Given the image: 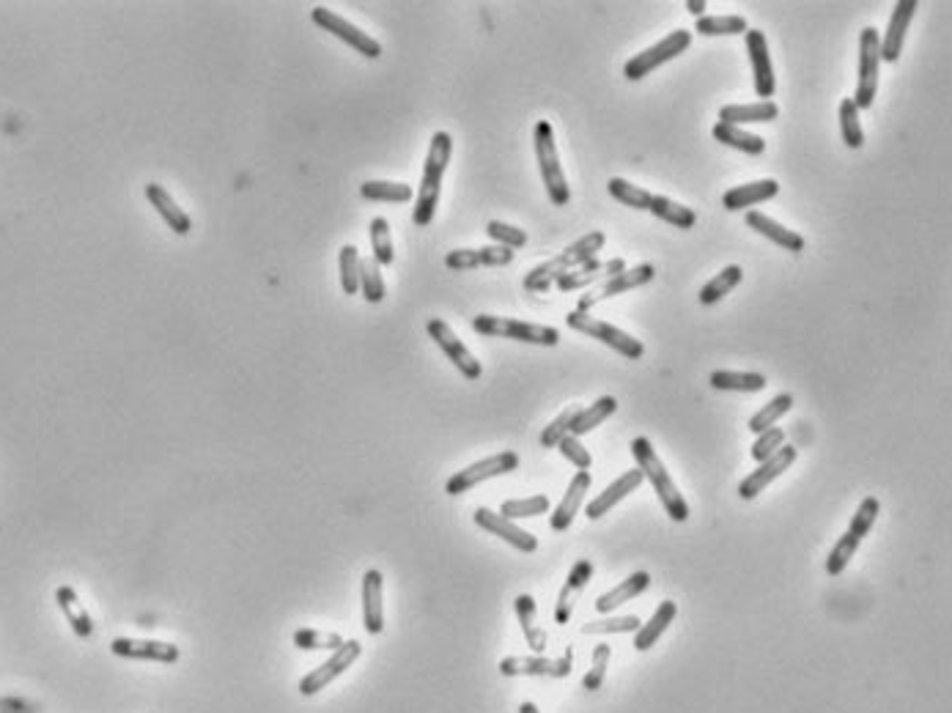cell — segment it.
<instances>
[{
	"label": "cell",
	"mask_w": 952,
	"mask_h": 713,
	"mask_svg": "<svg viewBox=\"0 0 952 713\" xmlns=\"http://www.w3.org/2000/svg\"><path fill=\"white\" fill-rule=\"evenodd\" d=\"M782 445H785V431L777 426H771L766 428L763 434H758V439H755V445H752L749 453H752V458L760 464V461H766V458L774 456Z\"/></svg>",
	"instance_id": "obj_55"
},
{
	"label": "cell",
	"mask_w": 952,
	"mask_h": 713,
	"mask_svg": "<svg viewBox=\"0 0 952 713\" xmlns=\"http://www.w3.org/2000/svg\"><path fill=\"white\" fill-rule=\"evenodd\" d=\"M612 650L610 645H596L593 648V661H590V670L588 675L582 678V686L588 689V692H596L601 683H604V675H607V664H610Z\"/></svg>",
	"instance_id": "obj_54"
},
{
	"label": "cell",
	"mask_w": 952,
	"mask_h": 713,
	"mask_svg": "<svg viewBox=\"0 0 952 713\" xmlns=\"http://www.w3.org/2000/svg\"><path fill=\"white\" fill-rule=\"evenodd\" d=\"M486 234H489L494 245L508 247V250H519V247L527 245V231L516 228V225L503 223V220H492V223L486 225Z\"/></svg>",
	"instance_id": "obj_50"
},
{
	"label": "cell",
	"mask_w": 952,
	"mask_h": 713,
	"mask_svg": "<svg viewBox=\"0 0 952 713\" xmlns=\"http://www.w3.org/2000/svg\"><path fill=\"white\" fill-rule=\"evenodd\" d=\"M563 272H568L566 261H563L560 256L549 258L546 264H538V267L527 272V275H525V291H533V294H546L549 288L555 286V280L563 275Z\"/></svg>",
	"instance_id": "obj_42"
},
{
	"label": "cell",
	"mask_w": 952,
	"mask_h": 713,
	"mask_svg": "<svg viewBox=\"0 0 952 713\" xmlns=\"http://www.w3.org/2000/svg\"><path fill=\"white\" fill-rule=\"evenodd\" d=\"M450 154H453V138L448 132H434L431 143H428L426 165H423V176H420L418 198H415V209H412V223L426 228L434 220L439 206V192H442V179L448 171Z\"/></svg>",
	"instance_id": "obj_1"
},
{
	"label": "cell",
	"mask_w": 952,
	"mask_h": 713,
	"mask_svg": "<svg viewBox=\"0 0 952 713\" xmlns=\"http://www.w3.org/2000/svg\"><path fill=\"white\" fill-rule=\"evenodd\" d=\"M623 269H626V261H623V258L590 261V264H582V267L563 272V275L555 280V286L560 288V291H577V288L593 286V283H599V280H610V277L621 275Z\"/></svg>",
	"instance_id": "obj_20"
},
{
	"label": "cell",
	"mask_w": 952,
	"mask_h": 713,
	"mask_svg": "<svg viewBox=\"0 0 952 713\" xmlns=\"http://www.w3.org/2000/svg\"><path fill=\"white\" fill-rule=\"evenodd\" d=\"M360 291L371 305H379L385 299V280H382V267L376 264L374 258H363L360 261Z\"/></svg>",
	"instance_id": "obj_47"
},
{
	"label": "cell",
	"mask_w": 952,
	"mask_h": 713,
	"mask_svg": "<svg viewBox=\"0 0 952 713\" xmlns=\"http://www.w3.org/2000/svg\"><path fill=\"white\" fill-rule=\"evenodd\" d=\"M653 277H656V267L653 264H637V267H626L621 275L610 277L604 286H601L599 294H588V297H582L577 302V310L582 313H590V308L601 302V299H612V297H621L626 291H634V288L645 286V283H651Z\"/></svg>",
	"instance_id": "obj_15"
},
{
	"label": "cell",
	"mask_w": 952,
	"mask_h": 713,
	"mask_svg": "<svg viewBox=\"0 0 952 713\" xmlns=\"http://www.w3.org/2000/svg\"><path fill=\"white\" fill-rule=\"evenodd\" d=\"M519 713H541V711H538V705L535 703H522L519 705Z\"/></svg>",
	"instance_id": "obj_59"
},
{
	"label": "cell",
	"mask_w": 952,
	"mask_h": 713,
	"mask_svg": "<svg viewBox=\"0 0 952 713\" xmlns=\"http://www.w3.org/2000/svg\"><path fill=\"white\" fill-rule=\"evenodd\" d=\"M590 579H593V563H590V560H579V563L571 568L566 585H563L560 596H557V607H555L557 626H566L568 620H571L574 607H577V598L582 596V590L588 587Z\"/></svg>",
	"instance_id": "obj_23"
},
{
	"label": "cell",
	"mask_w": 952,
	"mask_h": 713,
	"mask_svg": "<svg viewBox=\"0 0 952 713\" xmlns=\"http://www.w3.org/2000/svg\"><path fill=\"white\" fill-rule=\"evenodd\" d=\"M747 55L749 64H752V77H755V94L760 96V102H769L774 91H777V77H774V66H771L769 42L763 31L749 28L747 33Z\"/></svg>",
	"instance_id": "obj_13"
},
{
	"label": "cell",
	"mask_w": 952,
	"mask_h": 713,
	"mask_svg": "<svg viewBox=\"0 0 952 713\" xmlns=\"http://www.w3.org/2000/svg\"><path fill=\"white\" fill-rule=\"evenodd\" d=\"M472 519H475V524H478L481 530L497 535V538H503L505 543H511V546L519 549V552L530 554L538 549V538H535L533 533L522 530L519 524H514L511 519H505V516H500V513L489 511V508H478Z\"/></svg>",
	"instance_id": "obj_18"
},
{
	"label": "cell",
	"mask_w": 952,
	"mask_h": 713,
	"mask_svg": "<svg viewBox=\"0 0 952 713\" xmlns=\"http://www.w3.org/2000/svg\"><path fill=\"white\" fill-rule=\"evenodd\" d=\"M780 192V181L777 179H760V181H749V184H741V187H733L722 195V206L728 209V212H741V209H752V206H758V203L771 201L774 195Z\"/></svg>",
	"instance_id": "obj_26"
},
{
	"label": "cell",
	"mask_w": 952,
	"mask_h": 713,
	"mask_svg": "<svg viewBox=\"0 0 952 713\" xmlns=\"http://www.w3.org/2000/svg\"><path fill=\"white\" fill-rule=\"evenodd\" d=\"M708 384L714 390H730V393H760L769 379L755 371H714L708 376Z\"/></svg>",
	"instance_id": "obj_32"
},
{
	"label": "cell",
	"mask_w": 952,
	"mask_h": 713,
	"mask_svg": "<svg viewBox=\"0 0 952 713\" xmlns=\"http://www.w3.org/2000/svg\"><path fill=\"white\" fill-rule=\"evenodd\" d=\"M920 9V3L917 0H898L895 3V11H892V17H889L887 33L881 36V61H887V64H895L903 53V44H906V33H909V25L914 20V14Z\"/></svg>",
	"instance_id": "obj_17"
},
{
	"label": "cell",
	"mask_w": 952,
	"mask_h": 713,
	"mask_svg": "<svg viewBox=\"0 0 952 713\" xmlns=\"http://www.w3.org/2000/svg\"><path fill=\"white\" fill-rule=\"evenodd\" d=\"M574 415H577V406H568V409H563V412H560V415H557L555 420L544 428V434H541V445L544 447L560 445V439L568 437V431H571V420H574Z\"/></svg>",
	"instance_id": "obj_56"
},
{
	"label": "cell",
	"mask_w": 952,
	"mask_h": 713,
	"mask_svg": "<svg viewBox=\"0 0 952 713\" xmlns=\"http://www.w3.org/2000/svg\"><path fill=\"white\" fill-rule=\"evenodd\" d=\"M675 615H678V607H675V601H662L659 609L653 612V618L648 623H642L637 631H634V648L637 650H651L653 642L662 637L667 626L673 623Z\"/></svg>",
	"instance_id": "obj_33"
},
{
	"label": "cell",
	"mask_w": 952,
	"mask_h": 713,
	"mask_svg": "<svg viewBox=\"0 0 952 713\" xmlns=\"http://www.w3.org/2000/svg\"><path fill=\"white\" fill-rule=\"evenodd\" d=\"M840 135L846 140L848 149H862L865 146V132H862V121H859V110H856L854 99L840 102Z\"/></svg>",
	"instance_id": "obj_46"
},
{
	"label": "cell",
	"mask_w": 952,
	"mask_h": 713,
	"mask_svg": "<svg viewBox=\"0 0 952 713\" xmlns=\"http://www.w3.org/2000/svg\"><path fill=\"white\" fill-rule=\"evenodd\" d=\"M557 447H560V456L566 458V461H571L579 472H588L590 464H593V456H590L588 447L582 445L577 437H571V434H568V437L560 439V445Z\"/></svg>",
	"instance_id": "obj_57"
},
{
	"label": "cell",
	"mask_w": 952,
	"mask_h": 713,
	"mask_svg": "<svg viewBox=\"0 0 952 713\" xmlns=\"http://www.w3.org/2000/svg\"><path fill=\"white\" fill-rule=\"evenodd\" d=\"M574 667V653L566 648L560 659H546V656H508L500 661V672L505 678L527 675V678H566Z\"/></svg>",
	"instance_id": "obj_12"
},
{
	"label": "cell",
	"mask_w": 952,
	"mask_h": 713,
	"mask_svg": "<svg viewBox=\"0 0 952 713\" xmlns=\"http://www.w3.org/2000/svg\"><path fill=\"white\" fill-rule=\"evenodd\" d=\"M799 456V450L793 445H782L777 453L766 461H760V467L755 472H749L747 478L739 483V497L741 500H755L760 491L769 486L771 480H777L785 472V469H791V464Z\"/></svg>",
	"instance_id": "obj_14"
},
{
	"label": "cell",
	"mask_w": 952,
	"mask_h": 713,
	"mask_svg": "<svg viewBox=\"0 0 952 713\" xmlns=\"http://www.w3.org/2000/svg\"><path fill=\"white\" fill-rule=\"evenodd\" d=\"M689 44H692V33L684 31V28L667 33L662 42H656L653 47H648V50H642V53H637L634 58H629L626 66H623V75H626V80H634V83H637L642 77L651 75L653 69H659V66L667 64V61L678 58L684 50H689Z\"/></svg>",
	"instance_id": "obj_7"
},
{
	"label": "cell",
	"mask_w": 952,
	"mask_h": 713,
	"mask_svg": "<svg viewBox=\"0 0 952 713\" xmlns=\"http://www.w3.org/2000/svg\"><path fill=\"white\" fill-rule=\"evenodd\" d=\"M686 9L692 11L695 17H703V11L708 9V3L706 0H686Z\"/></svg>",
	"instance_id": "obj_58"
},
{
	"label": "cell",
	"mask_w": 952,
	"mask_h": 713,
	"mask_svg": "<svg viewBox=\"0 0 952 713\" xmlns=\"http://www.w3.org/2000/svg\"><path fill=\"white\" fill-rule=\"evenodd\" d=\"M311 20L313 25H319L321 31L332 33L335 39H341L343 44H349L352 50H357V53L365 55V58H371V61L382 55V44L376 42L374 36H368L365 31H360L357 25H352L349 20H343L341 14H335V11L324 9V6H316V9L311 11Z\"/></svg>",
	"instance_id": "obj_9"
},
{
	"label": "cell",
	"mask_w": 952,
	"mask_h": 713,
	"mask_svg": "<svg viewBox=\"0 0 952 713\" xmlns=\"http://www.w3.org/2000/svg\"><path fill=\"white\" fill-rule=\"evenodd\" d=\"M607 192H610L612 198L618 203H626V206H632L637 212H648V206H651L653 192L642 190L637 184L626 179H610L607 181Z\"/></svg>",
	"instance_id": "obj_44"
},
{
	"label": "cell",
	"mask_w": 952,
	"mask_h": 713,
	"mask_svg": "<svg viewBox=\"0 0 952 713\" xmlns=\"http://www.w3.org/2000/svg\"><path fill=\"white\" fill-rule=\"evenodd\" d=\"M878 72H881V36L876 28L867 25L859 33V80H856V110L873 107V99L878 94Z\"/></svg>",
	"instance_id": "obj_6"
},
{
	"label": "cell",
	"mask_w": 952,
	"mask_h": 713,
	"mask_svg": "<svg viewBox=\"0 0 952 713\" xmlns=\"http://www.w3.org/2000/svg\"><path fill=\"white\" fill-rule=\"evenodd\" d=\"M711 132H714V138H717L719 143H725V146L736 151H744L749 157H760V154L766 151V140L760 138V135H752L747 129L733 127V124H719L717 121Z\"/></svg>",
	"instance_id": "obj_35"
},
{
	"label": "cell",
	"mask_w": 952,
	"mask_h": 713,
	"mask_svg": "<svg viewBox=\"0 0 952 713\" xmlns=\"http://www.w3.org/2000/svg\"><path fill=\"white\" fill-rule=\"evenodd\" d=\"M113 656L118 659H135V661H160V664H173L179 661V648L171 642H160V639H132V637H118L113 639Z\"/></svg>",
	"instance_id": "obj_16"
},
{
	"label": "cell",
	"mask_w": 952,
	"mask_h": 713,
	"mask_svg": "<svg viewBox=\"0 0 952 713\" xmlns=\"http://www.w3.org/2000/svg\"><path fill=\"white\" fill-rule=\"evenodd\" d=\"M632 456L637 458V469L642 472V478L651 480L653 491L659 494L667 516H670L673 522H686V519H689V505H686L684 494L675 486V480L670 478V472L664 469V464L659 461V456H656L651 439H632Z\"/></svg>",
	"instance_id": "obj_2"
},
{
	"label": "cell",
	"mask_w": 952,
	"mask_h": 713,
	"mask_svg": "<svg viewBox=\"0 0 952 713\" xmlns=\"http://www.w3.org/2000/svg\"><path fill=\"white\" fill-rule=\"evenodd\" d=\"M382 593H385V576L382 571H365L363 576V626L368 634H382L385 628V607H382Z\"/></svg>",
	"instance_id": "obj_22"
},
{
	"label": "cell",
	"mask_w": 952,
	"mask_h": 713,
	"mask_svg": "<svg viewBox=\"0 0 952 713\" xmlns=\"http://www.w3.org/2000/svg\"><path fill=\"white\" fill-rule=\"evenodd\" d=\"M360 195L376 203H409L415 198V190L404 181H363Z\"/></svg>",
	"instance_id": "obj_37"
},
{
	"label": "cell",
	"mask_w": 952,
	"mask_h": 713,
	"mask_svg": "<svg viewBox=\"0 0 952 713\" xmlns=\"http://www.w3.org/2000/svg\"><path fill=\"white\" fill-rule=\"evenodd\" d=\"M856 549H859V541H856L854 535H848V533L840 535V541L835 543V549H832L829 557H826V571H829L832 576L843 574V571H846V565L854 560Z\"/></svg>",
	"instance_id": "obj_52"
},
{
	"label": "cell",
	"mask_w": 952,
	"mask_h": 713,
	"mask_svg": "<svg viewBox=\"0 0 952 713\" xmlns=\"http://www.w3.org/2000/svg\"><path fill=\"white\" fill-rule=\"evenodd\" d=\"M55 601H58V609L64 612L66 623L72 626V631H75L77 637L88 639L91 634H94V620H91V615L86 612V607L80 604V598H77V593L72 590V587L69 585L58 587V590H55Z\"/></svg>",
	"instance_id": "obj_30"
},
{
	"label": "cell",
	"mask_w": 952,
	"mask_h": 713,
	"mask_svg": "<svg viewBox=\"0 0 952 713\" xmlns=\"http://www.w3.org/2000/svg\"><path fill=\"white\" fill-rule=\"evenodd\" d=\"M618 412V401L612 398V395H601L599 401L593 406H585V409H577V415L571 420V437H585L590 434L593 428H599L604 420H610L612 415Z\"/></svg>",
	"instance_id": "obj_31"
},
{
	"label": "cell",
	"mask_w": 952,
	"mask_h": 713,
	"mask_svg": "<svg viewBox=\"0 0 952 713\" xmlns=\"http://www.w3.org/2000/svg\"><path fill=\"white\" fill-rule=\"evenodd\" d=\"M695 31L700 36H739L747 33L749 25L739 14H711V17H697Z\"/></svg>",
	"instance_id": "obj_40"
},
{
	"label": "cell",
	"mask_w": 952,
	"mask_h": 713,
	"mask_svg": "<svg viewBox=\"0 0 952 713\" xmlns=\"http://www.w3.org/2000/svg\"><path fill=\"white\" fill-rule=\"evenodd\" d=\"M516 615H519V626L525 631L527 639V648H533L538 656L544 653L546 645H549V637H546V631L538 626V609H535L533 596H519L516 598Z\"/></svg>",
	"instance_id": "obj_34"
},
{
	"label": "cell",
	"mask_w": 952,
	"mask_h": 713,
	"mask_svg": "<svg viewBox=\"0 0 952 713\" xmlns=\"http://www.w3.org/2000/svg\"><path fill=\"white\" fill-rule=\"evenodd\" d=\"M791 406H793V395L791 393L774 395V398H771L769 404L763 406L760 412H755V415L749 417L747 428L752 431V434H763V431L774 426V423H777L780 417L788 415V412H791Z\"/></svg>",
	"instance_id": "obj_41"
},
{
	"label": "cell",
	"mask_w": 952,
	"mask_h": 713,
	"mask_svg": "<svg viewBox=\"0 0 952 713\" xmlns=\"http://www.w3.org/2000/svg\"><path fill=\"white\" fill-rule=\"evenodd\" d=\"M780 116V107L774 102H752V105H725L719 110V124H769Z\"/></svg>",
	"instance_id": "obj_29"
},
{
	"label": "cell",
	"mask_w": 952,
	"mask_h": 713,
	"mask_svg": "<svg viewBox=\"0 0 952 713\" xmlns=\"http://www.w3.org/2000/svg\"><path fill=\"white\" fill-rule=\"evenodd\" d=\"M878 513H881V502L876 497H865L862 505L856 508L854 519H851V527H848V535H854L856 541H862L867 533H870V527L876 524Z\"/></svg>",
	"instance_id": "obj_51"
},
{
	"label": "cell",
	"mask_w": 952,
	"mask_h": 713,
	"mask_svg": "<svg viewBox=\"0 0 952 713\" xmlns=\"http://www.w3.org/2000/svg\"><path fill=\"white\" fill-rule=\"evenodd\" d=\"M472 330L478 335H486V338H505V341L533 343V346H557L560 343V332L555 327L530 324L522 319H505V316H489V313L475 316Z\"/></svg>",
	"instance_id": "obj_4"
},
{
	"label": "cell",
	"mask_w": 952,
	"mask_h": 713,
	"mask_svg": "<svg viewBox=\"0 0 952 713\" xmlns=\"http://www.w3.org/2000/svg\"><path fill=\"white\" fill-rule=\"evenodd\" d=\"M549 511V497L544 494H533V497H525V500H505L503 508H500V516L505 519H533V516H544Z\"/></svg>",
	"instance_id": "obj_48"
},
{
	"label": "cell",
	"mask_w": 952,
	"mask_h": 713,
	"mask_svg": "<svg viewBox=\"0 0 952 713\" xmlns=\"http://www.w3.org/2000/svg\"><path fill=\"white\" fill-rule=\"evenodd\" d=\"M588 489H590V472H577V475L571 478V483H568V489L566 494H563L560 505H557L555 511H552V516H549V527H552L555 533H563V530L571 527L574 516H577V511L582 508V502H585Z\"/></svg>",
	"instance_id": "obj_24"
},
{
	"label": "cell",
	"mask_w": 952,
	"mask_h": 713,
	"mask_svg": "<svg viewBox=\"0 0 952 713\" xmlns=\"http://www.w3.org/2000/svg\"><path fill=\"white\" fill-rule=\"evenodd\" d=\"M360 653H363V645L357 642V639H343V645L338 650H332V656L324 664H319L316 670H311L305 678L300 681V694L305 697H313V694H319L321 689H327L335 678H341L343 672L352 667L354 661L360 659Z\"/></svg>",
	"instance_id": "obj_10"
},
{
	"label": "cell",
	"mask_w": 952,
	"mask_h": 713,
	"mask_svg": "<svg viewBox=\"0 0 952 713\" xmlns=\"http://www.w3.org/2000/svg\"><path fill=\"white\" fill-rule=\"evenodd\" d=\"M533 143H535V160H538V171L544 179L546 195L555 206H566L571 201V187L563 168H560V157H557L555 146V129L549 121H538L533 129Z\"/></svg>",
	"instance_id": "obj_3"
},
{
	"label": "cell",
	"mask_w": 952,
	"mask_h": 713,
	"mask_svg": "<svg viewBox=\"0 0 952 713\" xmlns=\"http://www.w3.org/2000/svg\"><path fill=\"white\" fill-rule=\"evenodd\" d=\"M516 467H519V456H516L514 450H503V453H497V456L475 461V464H470V467H464L461 472H456V475L445 483V494H450V497L467 494V491L475 489V486L483 483V480L508 475V472H514Z\"/></svg>",
	"instance_id": "obj_8"
},
{
	"label": "cell",
	"mask_w": 952,
	"mask_h": 713,
	"mask_svg": "<svg viewBox=\"0 0 952 713\" xmlns=\"http://www.w3.org/2000/svg\"><path fill=\"white\" fill-rule=\"evenodd\" d=\"M747 225L752 228V231H758L760 236L771 239L774 245L791 250V253H802L804 247H807L802 234H796V231H791V228H785V225H780L777 220H771V217H766L763 212H747Z\"/></svg>",
	"instance_id": "obj_27"
},
{
	"label": "cell",
	"mask_w": 952,
	"mask_h": 713,
	"mask_svg": "<svg viewBox=\"0 0 952 713\" xmlns=\"http://www.w3.org/2000/svg\"><path fill=\"white\" fill-rule=\"evenodd\" d=\"M640 618L637 615H623V618H607V620H593L582 626V634H634L640 628Z\"/></svg>",
	"instance_id": "obj_53"
},
{
	"label": "cell",
	"mask_w": 952,
	"mask_h": 713,
	"mask_svg": "<svg viewBox=\"0 0 952 713\" xmlns=\"http://www.w3.org/2000/svg\"><path fill=\"white\" fill-rule=\"evenodd\" d=\"M642 472L640 469H629V472H623L621 478L610 483L607 489L601 491L599 497H593V502L588 505V519L590 522H596L601 516H607V513L623 500V497H629L632 491H637L642 486Z\"/></svg>",
	"instance_id": "obj_25"
},
{
	"label": "cell",
	"mask_w": 952,
	"mask_h": 713,
	"mask_svg": "<svg viewBox=\"0 0 952 713\" xmlns=\"http://www.w3.org/2000/svg\"><path fill=\"white\" fill-rule=\"evenodd\" d=\"M360 250L354 245H343L338 253V272H341L343 294L354 297L360 291Z\"/></svg>",
	"instance_id": "obj_45"
},
{
	"label": "cell",
	"mask_w": 952,
	"mask_h": 713,
	"mask_svg": "<svg viewBox=\"0 0 952 713\" xmlns=\"http://www.w3.org/2000/svg\"><path fill=\"white\" fill-rule=\"evenodd\" d=\"M604 245H607V236H604V231H590V234H585L582 239H577L574 245H568L566 250L560 253V258L566 261L568 269H577L582 267V264L596 261V253H599Z\"/></svg>",
	"instance_id": "obj_38"
},
{
	"label": "cell",
	"mask_w": 952,
	"mask_h": 713,
	"mask_svg": "<svg viewBox=\"0 0 952 713\" xmlns=\"http://www.w3.org/2000/svg\"><path fill=\"white\" fill-rule=\"evenodd\" d=\"M648 587H651V574H648V571H637V574L626 576L618 587H612L610 593L596 598V609H599L601 615H610V612H615L621 604L645 593Z\"/></svg>",
	"instance_id": "obj_28"
},
{
	"label": "cell",
	"mask_w": 952,
	"mask_h": 713,
	"mask_svg": "<svg viewBox=\"0 0 952 713\" xmlns=\"http://www.w3.org/2000/svg\"><path fill=\"white\" fill-rule=\"evenodd\" d=\"M426 332L431 335V341L437 343L439 349H442V354H445V357H448V360L453 362L456 368H459L464 379H472V382H475V379H481L483 368H481V362H478V357H475V354H472L470 349H467V346L461 343L459 335L450 330L445 321H442V319H428Z\"/></svg>",
	"instance_id": "obj_11"
},
{
	"label": "cell",
	"mask_w": 952,
	"mask_h": 713,
	"mask_svg": "<svg viewBox=\"0 0 952 713\" xmlns=\"http://www.w3.org/2000/svg\"><path fill=\"white\" fill-rule=\"evenodd\" d=\"M648 212H651L653 217L664 220V223L681 228V231H689V228H695L697 225L695 209H689V206H684V203L670 201V198H664V195H653Z\"/></svg>",
	"instance_id": "obj_36"
},
{
	"label": "cell",
	"mask_w": 952,
	"mask_h": 713,
	"mask_svg": "<svg viewBox=\"0 0 952 713\" xmlns=\"http://www.w3.org/2000/svg\"><path fill=\"white\" fill-rule=\"evenodd\" d=\"M146 201L151 203V209L160 214L162 220L168 223L176 236H187L193 231V220H190V214L184 212L179 203L173 201V195L162 184H146Z\"/></svg>",
	"instance_id": "obj_21"
},
{
	"label": "cell",
	"mask_w": 952,
	"mask_h": 713,
	"mask_svg": "<svg viewBox=\"0 0 952 713\" xmlns=\"http://www.w3.org/2000/svg\"><path fill=\"white\" fill-rule=\"evenodd\" d=\"M566 324L571 330L585 332L590 335L593 341H601L604 346H610L623 357H629V360H640L642 354H645V346L642 341L632 338L629 332L618 330L615 324H607V321L596 319V316H590V313H582V310H571L566 316Z\"/></svg>",
	"instance_id": "obj_5"
},
{
	"label": "cell",
	"mask_w": 952,
	"mask_h": 713,
	"mask_svg": "<svg viewBox=\"0 0 952 713\" xmlns=\"http://www.w3.org/2000/svg\"><path fill=\"white\" fill-rule=\"evenodd\" d=\"M371 250H374V261L379 267H390L393 261H396V253H393V236H390V223H387V217H374L371 220Z\"/></svg>",
	"instance_id": "obj_43"
},
{
	"label": "cell",
	"mask_w": 952,
	"mask_h": 713,
	"mask_svg": "<svg viewBox=\"0 0 952 713\" xmlns=\"http://www.w3.org/2000/svg\"><path fill=\"white\" fill-rule=\"evenodd\" d=\"M294 645L300 650H338L343 645V637L335 631L300 628V631H294Z\"/></svg>",
	"instance_id": "obj_49"
},
{
	"label": "cell",
	"mask_w": 952,
	"mask_h": 713,
	"mask_svg": "<svg viewBox=\"0 0 952 713\" xmlns=\"http://www.w3.org/2000/svg\"><path fill=\"white\" fill-rule=\"evenodd\" d=\"M741 277H744V269L739 264H730V267L722 269L717 277H711L706 286L700 288V297H697L700 305H717L719 299L728 297L730 291L739 286Z\"/></svg>",
	"instance_id": "obj_39"
},
{
	"label": "cell",
	"mask_w": 952,
	"mask_h": 713,
	"mask_svg": "<svg viewBox=\"0 0 952 713\" xmlns=\"http://www.w3.org/2000/svg\"><path fill=\"white\" fill-rule=\"evenodd\" d=\"M514 250L500 245L489 247H464V250H453L445 256V267L464 272V269H481V267H508L514 264Z\"/></svg>",
	"instance_id": "obj_19"
}]
</instances>
